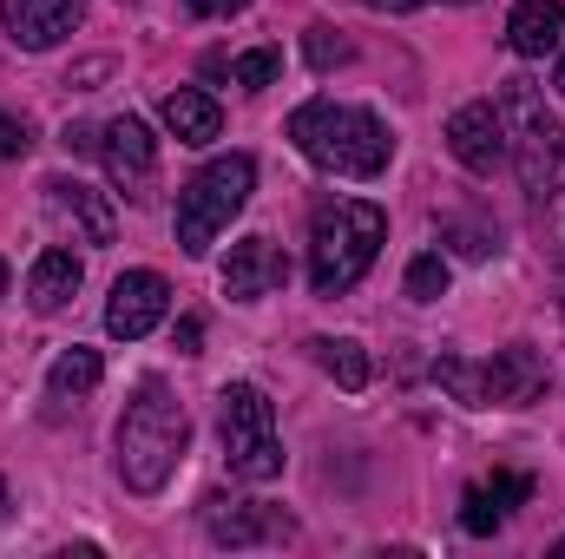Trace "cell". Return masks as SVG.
<instances>
[{"label": "cell", "instance_id": "6da1fadb", "mask_svg": "<svg viewBox=\"0 0 565 559\" xmlns=\"http://www.w3.org/2000/svg\"><path fill=\"white\" fill-rule=\"evenodd\" d=\"M113 447H119V481H126L139 500L164 494L171 474H178L184 454H191V415H184V402H178L158 376H145L139 389H132V402H126V415H119Z\"/></svg>", "mask_w": 565, "mask_h": 559}, {"label": "cell", "instance_id": "7a4b0ae2", "mask_svg": "<svg viewBox=\"0 0 565 559\" xmlns=\"http://www.w3.org/2000/svg\"><path fill=\"white\" fill-rule=\"evenodd\" d=\"M388 244V211L369 198H322L309 218V283L316 296H349Z\"/></svg>", "mask_w": 565, "mask_h": 559}, {"label": "cell", "instance_id": "3957f363", "mask_svg": "<svg viewBox=\"0 0 565 559\" xmlns=\"http://www.w3.org/2000/svg\"><path fill=\"white\" fill-rule=\"evenodd\" d=\"M289 145L309 158V165H322V171H335V178H382L388 171V126L369 113V106H342V99H309V106H296L289 113Z\"/></svg>", "mask_w": 565, "mask_h": 559}, {"label": "cell", "instance_id": "277c9868", "mask_svg": "<svg viewBox=\"0 0 565 559\" xmlns=\"http://www.w3.org/2000/svg\"><path fill=\"white\" fill-rule=\"evenodd\" d=\"M500 126H507V158L526 184V198H553L565 178V126L546 113L533 80H500Z\"/></svg>", "mask_w": 565, "mask_h": 559}, {"label": "cell", "instance_id": "5b68a950", "mask_svg": "<svg viewBox=\"0 0 565 559\" xmlns=\"http://www.w3.org/2000/svg\"><path fill=\"white\" fill-rule=\"evenodd\" d=\"M434 382L460 402V409H526L546 395V356L533 342H507L493 349L487 362H467V356H440L434 362Z\"/></svg>", "mask_w": 565, "mask_h": 559}, {"label": "cell", "instance_id": "8992f818", "mask_svg": "<svg viewBox=\"0 0 565 559\" xmlns=\"http://www.w3.org/2000/svg\"><path fill=\"white\" fill-rule=\"evenodd\" d=\"M250 191H257V158H250V151L211 158V165L178 191V251H184V257H204V251L217 244V231L250 204Z\"/></svg>", "mask_w": 565, "mask_h": 559}, {"label": "cell", "instance_id": "52a82bcc", "mask_svg": "<svg viewBox=\"0 0 565 559\" xmlns=\"http://www.w3.org/2000/svg\"><path fill=\"white\" fill-rule=\"evenodd\" d=\"M217 434H224V461H231L237 481H277L282 474L277 409L257 382H231L217 395Z\"/></svg>", "mask_w": 565, "mask_h": 559}, {"label": "cell", "instance_id": "ba28073f", "mask_svg": "<svg viewBox=\"0 0 565 559\" xmlns=\"http://www.w3.org/2000/svg\"><path fill=\"white\" fill-rule=\"evenodd\" d=\"M99 158H106V178L132 198V204H145L151 198V184H158V139L145 133V119H113V126H99Z\"/></svg>", "mask_w": 565, "mask_h": 559}, {"label": "cell", "instance_id": "9c48e42d", "mask_svg": "<svg viewBox=\"0 0 565 559\" xmlns=\"http://www.w3.org/2000/svg\"><path fill=\"white\" fill-rule=\"evenodd\" d=\"M46 211H53L79 244H93V251H106V244L119 238V211H113V198L93 191V184H79V178H46Z\"/></svg>", "mask_w": 565, "mask_h": 559}, {"label": "cell", "instance_id": "30bf717a", "mask_svg": "<svg viewBox=\"0 0 565 559\" xmlns=\"http://www.w3.org/2000/svg\"><path fill=\"white\" fill-rule=\"evenodd\" d=\"M164 309H171V283L158 277V271H126V277L113 283L106 329H113L119 342H139V336H151V329L164 323Z\"/></svg>", "mask_w": 565, "mask_h": 559}, {"label": "cell", "instance_id": "8fae6325", "mask_svg": "<svg viewBox=\"0 0 565 559\" xmlns=\"http://www.w3.org/2000/svg\"><path fill=\"white\" fill-rule=\"evenodd\" d=\"M204 527L217 547H257V540H296V520L282 507H264V500H224L211 494L204 500Z\"/></svg>", "mask_w": 565, "mask_h": 559}, {"label": "cell", "instance_id": "7c38bea8", "mask_svg": "<svg viewBox=\"0 0 565 559\" xmlns=\"http://www.w3.org/2000/svg\"><path fill=\"white\" fill-rule=\"evenodd\" d=\"M447 151H454L473 178H493V165H507V126H500V106H487V99L454 106V119H447Z\"/></svg>", "mask_w": 565, "mask_h": 559}, {"label": "cell", "instance_id": "4fadbf2b", "mask_svg": "<svg viewBox=\"0 0 565 559\" xmlns=\"http://www.w3.org/2000/svg\"><path fill=\"white\" fill-rule=\"evenodd\" d=\"M0 20H7V40L13 46L46 53V46H60L86 20V0H0Z\"/></svg>", "mask_w": 565, "mask_h": 559}, {"label": "cell", "instance_id": "5bb4252c", "mask_svg": "<svg viewBox=\"0 0 565 559\" xmlns=\"http://www.w3.org/2000/svg\"><path fill=\"white\" fill-rule=\"evenodd\" d=\"M282 283H289V264H282V251L270 238L231 244V257H224V296H231V303H257V296H270Z\"/></svg>", "mask_w": 565, "mask_h": 559}, {"label": "cell", "instance_id": "9a60e30c", "mask_svg": "<svg viewBox=\"0 0 565 559\" xmlns=\"http://www.w3.org/2000/svg\"><path fill=\"white\" fill-rule=\"evenodd\" d=\"M559 33H565V0H520L507 13V46L520 60H546L559 46Z\"/></svg>", "mask_w": 565, "mask_h": 559}, {"label": "cell", "instance_id": "2e32d148", "mask_svg": "<svg viewBox=\"0 0 565 559\" xmlns=\"http://www.w3.org/2000/svg\"><path fill=\"white\" fill-rule=\"evenodd\" d=\"M79 283H86V271H79L73 251H40V264L26 271V303H33L40 316H60V309L79 296Z\"/></svg>", "mask_w": 565, "mask_h": 559}, {"label": "cell", "instance_id": "e0dca14e", "mask_svg": "<svg viewBox=\"0 0 565 559\" xmlns=\"http://www.w3.org/2000/svg\"><path fill=\"white\" fill-rule=\"evenodd\" d=\"M164 126H171V139L178 145H211L217 133H224V113H217L211 93L178 86V93H164Z\"/></svg>", "mask_w": 565, "mask_h": 559}, {"label": "cell", "instance_id": "ac0fdd59", "mask_svg": "<svg viewBox=\"0 0 565 559\" xmlns=\"http://www.w3.org/2000/svg\"><path fill=\"white\" fill-rule=\"evenodd\" d=\"M99 376H106V362H99V349H86V342H73V349H60L53 356V369H46V389L66 402H79V395H93L99 389Z\"/></svg>", "mask_w": 565, "mask_h": 559}, {"label": "cell", "instance_id": "d6986e66", "mask_svg": "<svg viewBox=\"0 0 565 559\" xmlns=\"http://www.w3.org/2000/svg\"><path fill=\"white\" fill-rule=\"evenodd\" d=\"M309 349H316V362H322L342 389H369V349H362L355 336H316Z\"/></svg>", "mask_w": 565, "mask_h": 559}, {"label": "cell", "instance_id": "ffe728a7", "mask_svg": "<svg viewBox=\"0 0 565 559\" xmlns=\"http://www.w3.org/2000/svg\"><path fill=\"white\" fill-rule=\"evenodd\" d=\"M408 296H415V303H440V296H447V257H440V251H427V257L408 264Z\"/></svg>", "mask_w": 565, "mask_h": 559}, {"label": "cell", "instance_id": "44dd1931", "mask_svg": "<svg viewBox=\"0 0 565 559\" xmlns=\"http://www.w3.org/2000/svg\"><path fill=\"white\" fill-rule=\"evenodd\" d=\"M302 53H309V66H316V73H329V66H342V60H349V40H342L335 27H309V33H302Z\"/></svg>", "mask_w": 565, "mask_h": 559}, {"label": "cell", "instance_id": "7402d4cb", "mask_svg": "<svg viewBox=\"0 0 565 559\" xmlns=\"http://www.w3.org/2000/svg\"><path fill=\"white\" fill-rule=\"evenodd\" d=\"M231 73H237V86H250V93H257V86H270V80L282 73V53H277V46H257V53H244Z\"/></svg>", "mask_w": 565, "mask_h": 559}, {"label": "cell", "instance_id": "603a6c76", "mask_svg": "<svg viewBox=\"0 0 565 559\" xmlns=\"http://www.w3.org/2000/svg\"><path fill=\"white\" fill-rule=\"evenodd\" d=\"M480 494L507 514V507H520V500L533 494V474H493V481H480Z\"/></svg>", "mask_w": 565, "mask_h": 559}, {"label": "cell", "instance_id": "cb8c5ba5", "mask_svg": "<svg viewBox=\"0 0 565 559\" xmlns=\"http://www.w3.org/2000/svg\"><path fill=\"white\" fill-rule=\"evenodd\" d=\"M500 520H507V514H500L480 487H467V500H460V527H467V534H493Z\"/></svg>", "mask_w": 565, "mask_h": 559}, {"label": "cell", "instance_id": "d4e9b609", "mask_svg": "<svg viewBox=\"0 0 565 559\" xmlns=\"http://www.w3.org/2000/svg\"><path fill=\"white\" fill-rule=\"evenodd\" d=\"M26 126H20V119H13V113H0V165H7V158H20V151H26Z\"/></svg>", "mask_w": 565, "mask_h": 559}, {"label": "cell", "instance_id": "484cf974", "mask_svg": "<svg viewBox=\"0 0 565 559\" xmlns=\"http://www.w3.org/2000/svg\"><path fill=\"white\" fill-rule=\"evenodd\" d=\"M198 342H204V323H198V316H178V329H171V349H178V356H198Z\"/></svg>", "mask_w": 565, "mask_h": 559}, {"label": "cell", "instance_id": "4316f807", "mask_svg": "<svg viewBox=\"0 0 565 559\" xmlns=\"http://www.w3.org/2000/svg\"><path fill=\"white\" fill-rule=\"evenodd\" d=\"M250 0H191V13H204V20H231V13H244Z\"/></svg>", "mask_w": 565, "mask_h": 559}, {"label": "cell", "instance_id": "83f0119b", "mask_svg": "<svg viewBox=\"0 0 565 559\" xmlns=\"http://www.w3.org/2000/svg\"><path fill=\"white\" fill-rule=\"evenodd\" d=\"M113 73V60H86L79 73H66V86H93V80H106Z\"/></svg>", "mask_w": 565, "mask_h": 559}, {"label": "cell", "instance_id": "f1b7e54d", "mask_svg": "<svg viewBox=\"0 0 565 559\" xmlns=\"http://www.w3.org/2000/svg\"><path fill=\"white\" fill-rule=\"evenodd\" d=\"M66 151H99V133L93 126H66Z\"/></svg>", "mask_w": 565, "mask_h": 559}, {"label": "cell", "instance_id": "f546056e", "mask_svg": "<svg viewBox=\"0 0 565 559\" xmlns=\"http://www.w3.org/2000/svg\"><path fill=\"white\" fill-rule=\"evenodd\" d=\"M362 7H375V13H415V7H434V0H362Z\"/></svg>", "mask_w": 565, "mask_h": 559}, {"label": "cell", "instance_id": "4dcf8cb0", "mask_svg": "<svg viewBox=\"0 0 565 559\" xmlns=\"http://www.w3.org/2000/svg\"><path fill=\"white\" fill-rule=\"evenodd\" d=\"M0 520H7V481H0Z\"/></svg>", "mask_w": 565, "mask_h": 559}, {"label": "cell", "instance_id": "1f68e13d", "mask_svg": "<svg viewBox=\"0 0 565 559\" xmlns=\"http://www.w3.org/2000/svg\"><path fill=\"white\" fill-rule=\"evenodd\" d=\"M0 296H7V264H0Z\"/></svg>", "mask_w": 565, "mask_h": 559}, {"label": "cell", "instance_id": "d6a6232c", "mask_svg": "<svg viewBox=\"0 0 565 559\" xmlns=\"http://www.w3.org/2000/svg\"><path fill=\"white\" fill-rule=\"evenodd\" d=\"M559 93H565V60H559Z\"/></svg>", "mask_w": 565, "mask_h": 559}]
</instances>
